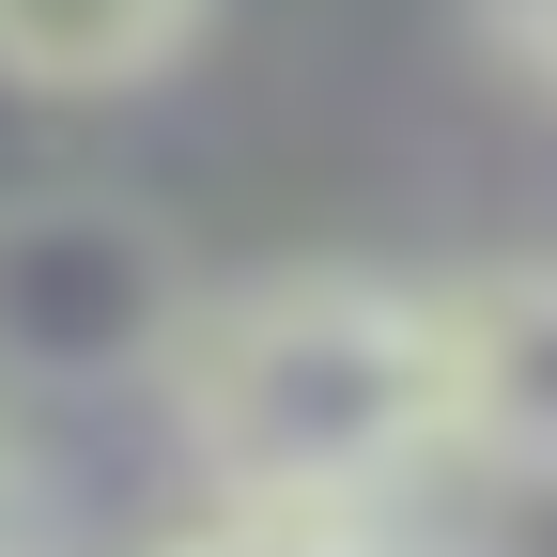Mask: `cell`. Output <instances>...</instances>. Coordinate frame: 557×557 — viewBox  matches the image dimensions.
Masks as SVG:
<instances>
[{
  "label": "cell",
  "mask_w": 557,
  "mask_h": 557,
  "mask_svg": "<svg viewBox=\"0 0 557 557\" xmlns=\"http://www.w3.org/2000/svg\"><path fill=\"white\" fill-rule=\"evenodd\" d=\"M171 434L218 496H418L434 465V278H233L156 341Z\"/></svg>",
  "instance_id": "6da1fadb"
},
{
  "label": "cell",
  "mask_w": 557,
  "mask_h": 557,
  "mask_svg": "<svg viewBox=\"0 0 557 557\" xmlns=\"http://www.w3.org/2000/svg\"><path fill=\"white\" fill-rule=\"evenodd\" d=\"M186 310L171 248L124 201H16L0 218V357L16 372H156V341Z\"/></svg>",
  "instance_id": "7a4b0ae2"
},
{
  "label": "cell",
  "mask_w": 557,
  "mask_h": 557,
  "mask_svg": "<svg viewBox=\"0 0 557 557\" xmlns=\"http://www.w3.org/2000/svg\"><path fill=\"white\" fill-rule=\"evenodd\" d=\"M434 465L557 480V263L434 278Z\"/></svg>",
  "instance_id": "3957f363"
},
{
  "label": "cell",
  "mask_w": 557,
  "mask_h": 557,
  "mask_svg": "<svg viewBox=\"0 0 557 557\" xmlns=\"http://www.w3.org/2000/svg\"><path fill=\"white\" fill-rule=\"evenodd\" d=\"M218 32V0H0V78L16 94H139Z\"/></svg>",
  "instance_id": "277c9868"
},
{
  "label": "cell",
  "mask_w": 557,
  "mask_h": 557,
  "mask_svg": "<svg viewBox=\"0 0 557 557\" xmlns=\"http://www.w3.org/2000/svg\"><path fill=\"white\" fill-rule=\"evenodd\" d=\"M139 557H449L403 496H218L201 527L139 542Z\"/></svg>",
  "instance_id": "5b68a950"
},
{
  "label": "cell",
  "mask_w": 557,
  "mask_h": 557,
  "mask_svg": "<svg viewBox=\"0 0 557 557\" xmlns=\"http://www.w3.org/2000/svg\"><path fill=\"white\" fill-rule=\"evenodd\" d=\"M496 47L527 62V78H542V94H557V0H496Z\"/></svg>",
  "instance_id": "8992f818"
},
{
  "label": "cell",
  "mask_w": 557,
  "mask_h": 557,
  "mask_svg": "<svg viewBox=\"0 0 557 557\" xmlns=\"http://www.w3.org/2000/svg\"><path fill=\"white\" fill-rule=\"evenodd\" d=\"M0 557H47V511H32V465H16V434H0Z\"/></svg>",
  "instance_id": "52a82bcc"
}]
</instances>
